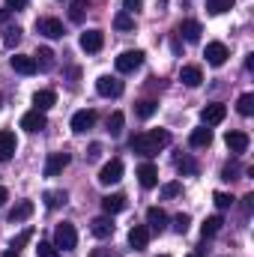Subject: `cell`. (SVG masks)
Here are the masks:
<instances>
[{
    "instance_id": "cell-1",
    "label": "cell",
    "mask_w": 254,
    "mask_h": 257,
    "mask_svg": "<svg viewBox=\"0 0 254 257\" xmlns=\"http://www.w3.org/2000/svg\"><path fill=\"white\" fill-rule=\"evenodd\" d=\"M168 144H171V132H165V128H150V132H141L132 138V150L141 156H156Z\"/></svg>"
},
{
    "instance_id": "cell-2",
    "label": "cell",
    "mask_w": 254,
    "mask_h": 257,
    "mask_svg": "<svg viewBox=\"0 0 254 257\" xmlns=\"http://www.w3.org/2000/svg\"><path fill=\"white\" fill-rule=\"evenodd\" d=\"M54 245L57 248H63V251H72L75 245H78V230H75V224H57V230H54Z\"/></svg>"
},
{
    "instance_id": "cell-3",
    "label": "cell",
    "mask_w": 254,
    "mask_h": 257,
    "mask_svg": "<svg viewBox=\"0 0 254 257\" xmlns=\"http://www.w3.org/2000/svg\"><path fill=\"white\" fill-rule=\"evenodd\" d=\"M96 93L105 96V99H117V96L123 93V81H120V78H111V75H102V78L96 81Z\"/></svg>"
},
{
    "instance_id": "cell-4",
    "label": "cell",
    "mask_w": 254,
    "mask_h": 257,
    "mask_svg": "<svg viewBox=\"0 0 254 257\" xmlns=\"http://www.w3.org/2000/svg\"><path fill=\"white\" fill-rule=\"evenodd\" d=\"M123 180V162L120 159H111L102 171H99V183L102 186H114V183H120Z\"/></svg>"
},
{
    "instance_id": "cell-5",
    "label": "cell",
    "mask_w": 254,
    "mask_h": 257,
    "mask_svg": "<svg viewBox=\"0 0 254 257\" xmlns=\"http://www.w3.org/2000/svg\"><path fill=\"white\" fill-rule=\"evenodd\" d=\"M141 63H144V51H123V54L117 57V72L129 75V72L141 69Z\"/></svg>"
},
{
    "instance_id": "cell-6",
    "label": "cell",
    "mask_w": 254,
    "mask_h": 257,
    "mask_svg": "<svg viewBox=\"0 0 254 257\" xmlns=\"http://www.w3.org/2000/svg\"><path fill=\"white\" fill-rule=\"evenodd\" d=\"M224 117H227V105H221V102H212V105H206V108L200 111L203 126H215V123H221Z\"/></svg>"
},
{
    "instance_id": "cell-7",
    "label": "cell",
    "mask_w": 254,
    "mask_h": 257,
    "mask_svg": "<svg viewBox=\"0 0 254 257\" xmlns=\"http://www.w3.org/2000/svg\"><path fill=\"white\" fill-rule=\"evenodd\" d=\"M203 57H206V63L209 66H224L230 54H227V45H224V42H209Z\"/></svg>"
},
{
    "instance_id": "cell-8",
    "label": "cell",
    "mask_w": 254,
    "mask_h": 257,
    "mask_svg": "<svg viewBox=\"0 0 254 257\" xmlns=\"http://www.w3.org/2000/svg\"><path fill=\"white\" fill-rule=\"evenodd\" d=\"M69 162H72L69 153H51L48 162H45V177H57V174H63V168H69Z\"/></svg>"
},
{
    "instance_id": "cell-9",
    "label": "cell",
    "mask_w": 254,
    "mask_h": 257,
    "mask_svg": "<svg viewBox=\"0 0 254 257\" xmlns=\"http://www.w3.org/2000/svg\"><path fill=\"white\" fill-rule=\"evenodd\" d=\"M36 33H42L48 39H63V24L57 18H39L36 21Z\"/></svg>"
},
{
    "instance_id": "cell-10",
    "label": "cell",
    "mask_w": 254,
    "mask_h": 257,
    "mask_svg": "<svg viewBox=\"0 0 254 257\" xmlns=\"http://www.w3.org/2000/svg\"><path fill=\"white\" fill-rule=\"evenodd\" d=\"M102 45H105V33H102V30H87V33H81V48H84L87 54L102 51Z\"/></svg>"
},
{
    "instance_id": "cell-11",
    "label": "cell",
    "mask_w": 254,
    "mask_h": 257,
    "mask_svg": "<svg viewBox=\"0 0 254 257\" xmlns=\"http://www.w3.org/2000/svg\"><path fill=\"white\" fill-rule=\"evenodd\" d=\"M224 144H227V150H230V153H236V156H239V153H245V150H248L251 138H248L245 132H227V135H224Z\"/></svg>"
},
{
    "instance_id": "cell-12",
    "label": "cell",
    "mask_w": 254,
    "mask_h": 257,
    "mask_svg": "<svg viewBox=\"0 0 254 257\" xmlns=\"http://www.w3.org/2000/svg\"><path fill=\"white\" fill-rule=\"evenodd\" d=\"M147 227L156 230V233H162V230L168 227V212H165L162 206H150V209H147Z\"/></svg>"
},
{
    "instance_id": "cell-13",
    "label": "cell",
    "mask_w": 254,
    "mask_h": 257,
    "mask_svg": "<svg viewBox=\"0 0 254 257\" xmlns=\"http://www.w3.org/2000/svg\"><path fill=\"white\" fill-rule=\"evenodd\" d=\"M15 150H18L15 135H12L9 128H0V162H9V159L15 156Z\"/></svg>"
},
{
    "instance_id": "cell-14",
    "label": "cell",
    "mask_w": 254,
    "mask_h": 257,
    "mask_svg": "<svg viewBox=\"0 0 254 257\" xmlns=\"http://www.w3.org/2000/svg\"><path fill=\"white\" fill-rule=\"evenodd\" d=\"M93 123H96V111H93V108H84V111H78V114L72 117V132L84 135L87 128H93Z\"/></svg>"
},
{
    "instance_id": "cell-15",
    "label": "cell",
    "mask_w": 254,
    "mask_h": 257,
    "mask_svg": "<svg viewBox=\"0 0 254 257\" xmlns=\"http://www.w3.org/2000/svg\"><path fill=\"white\" fill-rule=\"evenodd\" d=\"M48 126V120H45V111H27L24 117H21V128H27V132H42V128Z\"/></svg>"
},
{
    "instance_id": "cell-16",
    "label": "cell",
    "mask_w": 254,
    "mask_h": 257,
    "mask_svg": "<svg viewBox=\"0 0 254 257\" xmlns=\"http://www.w3.org/2000/svg\"><path fill=\"white\" fill-rule=\"evenodd\" d=\"M138 183H141L144 189H156V186H159V171H156V165L144 162V165L138 168Z\"/></svg>"
},
{
    "instance_id": "cell-17",
    "label": "cell",
    "mask_w": 254,
    "mask_h": 257,
    "mask_svg": "<svg viewBox=\"0 0 254 257\" xmlns=\"http://www.w3.org/2000/svg\"><path fill=\"white\" fill-rule=\"evenodd\" d=\"M150 233H153V230H150L147 224H135V227L129 230V245H132V248H138V251H141V248H147Z\"/></svg>"
},
{
    "instance_id": "cell-18",
    "label": "cell",
    "mask_w": 254,
    "mask_h": 257,
    "mask_svg": "<svg viewBox=\"0 0 254 257\" xmlns=\"http://www.w3.org/2000/svg\"><path fill=\"white\" fill-rule=\"evenodd\" d=\"M90 233H93L96 239H108V236L114 233V221L105 218V215H102V218H93V221H90Z\"/></svg>"
},
{
    "instance_id": "cell-19",
    "label": "cell",
    "mask_w": 254,
    "mask_h": 257,
    "mask_svg": "<svg viewBox=\"0 0 254 257\" xmlns=\"http://www.w3.org/2000/svg\"><path fill=\"white\" fill-rule=\"evenodd\" d=\"M180 81L186 84V87H200L203 84V72H200V66H183L180 69Z\"/></svg>"
},
{
    "instance_id": "cell-20",
    "label": "cell",
    "mask_w": 254,
    "mask_h": 257,
    "mask_svg": "<svg viewBox=\"0 0 254 257\" xmlns=\"http://www.w3.org/2000/svg\"><path fill=\"white\" fill-rule=\"evenodd\" d=\"M9 66H12L18 75H33V72H36V60L27 57V54H15V57L9 60Z\"/></svg>"
},
{
    "instance_id": "cell-21",
    "label": "cell",
    "mask_w": 254,
    "mask_h": 257,
    "mask_svg": "<svg viewBox=\"0 0 254 257\" xmlns=\"http://www.w3.org/2000/svg\"><path fill=\"white\" fill-rule=\"evenodd\" d=\"M102 209H105L108 215L123 212V209H126V194H108V197H102Z\"/></svg>"
},
{
    "instance_id": "cell-22",
    "label": "cell",
    "mask_w": 254,
    "mask_h": 257,
    "mask_svg": "<svg viewBox=\"0 0 254 257\" xmlns=\"http://www.w3.org/2000/svg\"><path fill=\"white\" fill-rule=\"evenodd\" d=\"M200 33H203V27H200L197 21H191V18H186V21L180 24V36H183L186 42H200Z\"/></svg>"
},
{
    "instance_id": "cell-23",
    "label": "cell",
    "mask_w": 254,
    "mask_h": 257,
    "mask_svg": "<svg viewBox=\"0 0 254 257\" xmlns=\"http://www.w3.org/2000/svg\"><path fill=\"white\" fill-rule=\"evenodd\" d=\"M33 105H36V111H48V108L57 105V93H54V90H39V93L33 96Z\"/></svg>"
},
{
    "instance_id": "cell-24",
    "label": "cell",
    "mask_w": 254,
    "mask_h": 257,
    "mask_svg": "<svg viewBox=\"0 0 254 257\" xmlns=\"http://www.w3.org/2000/svg\"><path fill=\"white\" fill-rule=\"evenodd\" d=\"M189 144L191 147H209L212 144V132L206 126H200V128H191V135H189Z\"/></svg>"
},
{
    "instance_id": "cell-25",
    "label": "cell",
    "mask_w": 254,
    "mask_h": 257,
    "mask_svg": "<svg viewBox=\"0 0 254 257\" xmlns=\"http://www.w3.org/2000/svg\"><path fill=\"white\" fill-rule=\"evenodd\" d=\"M33 215V200H21V203H15L12 209H9V218L12 221H24V218H30Z\"/></svg>"
},
{
    "instance_id": "cell-26",
    "label": "cell",
    "mask_w": 254,
    "mask_h": 257,
    "mask_svg": "<svg viewBox=\"0 0 254 257\" xmlns=\"http://www.w3.org/2000/svg\"><path fill=\"white\" fill-rule=\"evenodd\" d=\"M33 60H36V69L51 72V69H54V51H51V48H39V51L33 54Z\"/></svg>"
},
{
    "instance_id": "cell-27",
    "label": "cell",
    "mask_w": 254,
    "mask_h": 257,
    "mask_svg": "<svg viewBox=\"0 0 254 257\" xmlns=\"http://www.w3.org/2000/svg\"><path fill=\"white\" fill-rule=\"evenodd\" d=\"M221 224H224V218H221V215H209V218L200 224V233H203V239H206V236H215V233L221 230Z\"/></svg>"
},
{
    "instance_id": "cell-28",
    "label": "cell",
    "mask_w": 254,
    "mask_h": 257,
    "mask_svg": "<svg viewBox=\"0 0 254 257\" xmlns=\"http://www.w3.org/2000/svg\"><path fill=\"white\" fill-rule=\"evenodd\" d=\"M87 9H90V3H87V0H72V6H69V21L81 24V21H84V15H87Z\"/></svg>"
},
{
    "instance_id": "cell-29",
    "label": "cell",
    "mask_w": 254,
    "mask_h": 257,
    "mask_svg": "<svg viewBox=\"0 0 254 257\" xmlns=\"http://www.w3.org/2000/svg\"><path fill=\"white\" fill-rule=\"evenodd\" d=\"M156 111H159V102H153V99H144V102H138V105H135V114H138L141 120H150Z\"/></svg>"
},
{
    "instance_id": "cell-30",
    "label": "cell",
    "mask_w": 254,
    "mask_h": 257,
    "mask_svg": "<svg viewBox=\"0 0 254 257\" xmlns=\"http://www.w3.org/2000/svg\"><path fill=\"white\" fill-rule=\"evenodd\" d=\"M236 111H239L242 117H251V114H254V93L239 96V102H236Z\"/></svg>"
},
{
    "instance_id": "cell-31",
    "label": "cell",
    "mask_w": 254,
    "mask_h": 257,
    "mask_svg": "<svg viewBox=\"0 0 254 257\" xmlns=\"http://www.w3.org/2000/svg\"><path fill=\"white\" fill-rule=\"evenodd\" d=\"M233 3H236V0H206V9H209L212 15H221V12L233 9Z\"/></svg>"
},
{
    "instance_id": "cell-32",
    "label": "cell",
    "mask_w": 254,
    "mask_h": 257,
    "mask_svg": "<svg viewBox=\"0 0 254 257\" xmlns=\"http://www.w3.org/2000/svg\"><path fill=\"white\" fill-rule=\"evenodd\" d=\"M66 200H69V197H66V192H45V206H48V209L63 206Z\"/></svg>"
},
{
    "instance_id": "cell-33",
    "label": "cell",
    "mask_w": 254,
    "mask_h": 257,
    "mask_svg": "<svg viewBox=\"0 0 254 257\" xmlns=\"http://www.w3.org/2000/svg\"><path fill=\"white\" fill-rule=\"evenodd\" d=\"M114 27H117V30H135V18H132L129 12H117V15H114Z\"/></svg>"
},
{
    "instance_id": "cell-34",
    "label": "cell",
    "mask_w": 254,
    "mask_h": 257,
    "mask_svg": "<svg viewBox=\"0 0 254 257\" xmlns=\"http://www.w3.org/2000/svg\"><path fill=\"white\" fill-rule=\"evenodd\" d=\"M123 123H126V117H123L120 111H114V114L108 117V132H111V135H120V132H123Z\"/></svg>"
},
{
    "instance_id": "cell-35",
    "label": "cell",
    "mask_w": 254,
    "mask_h": 257,
    "mask_svg": "<svg viewBox=\"0 0 254 257\" xmlns=\"http://www.w3.org/2000/svg\"><path fill=\"white\" fill-rule=\"evenodd\" d=\"M18 42H21V30H18V27H9L6 36H3V45H6V48H15Z\"/></svg>"
},
{
    "instance_id": "cell-36",
    "label": "cell",
    "mask_w": 254,
    "mask_h": 257,
    "mask_svg": "<svg viewBox=\"0 0 254 257\" xmlns=\"http://www.w3.org/2000/svg\"><path fill=\"white\" fill-rule=\"evenodd\" d=\"M36 254L39 257H60V251H57V245H51V242H39V245H36Z\"/></svg>"
},
{
    "instance_id": "cell-37",
    "label": "cell",
    "mask_w": 254,
    "mask_h": 257,
    "mask_svg": "<svg viewBox=\"0 0 254 257\" xmlns=\"http://www.w3.org/2000/svg\"><path fill=\"white\" fill-rule=\"evenodd\" d=\"M177 171H180V174H194V171H197V165L191 162L189 156H183V159H177Z\"/></svg>"
},
{
    "instance_id": "cell-38",
    "label": "cell",
    "mask_w": 254,
    "mask_h": 257,
    "mask_svg": "<svg viewBox=\"0 0 254 257\" xmlns=\"http://www.w3.org/2000/svg\"><path fill=\"white\" fill-rule=\"evenodd\" d=\"M189 224H191V218L186 215V212H180V215L174 218V230H177V233H186V230H189Z\"/></svg>"
},
{
    "instance_id": "cell-39",
    "label": "cell",
    "mask_w": 254,
    "mask_h": 257,
    "mask_svg": "<svg viewBox=\"0 0 254 257\" xmlns=\"http://www.w3.org/2000/svg\"><path fill=\"white\" fill-rule=\"evenodd\" d=\"M212 200H215V206H218V209H230V206H233V197H230V194H224V192H215Z\"/></svg>"
},
{
    "instance_id": "cell-40",
    "label": "cell",
    "mask_w": 254,
    "mask_h": 257,
    "mask_svg": "<svg viewBox=\"0 0 254 257\" xmlns=\"http://www.w3.org/2000/svg\"><path fill=\"white\" fill-rule=\"evenodd\" d=\"M30 236H33V230H30V227H27V230H24V233H21V236H18V239H12V245H9V248H15V251H18V248H21V245H24V242H27V239H30Z\"/></svg>"
},
{
    "instance_id": "cell-41",
    "label": "cell",
    "mask_w": 254,
    "mask_h": 257,
    "mask_svg": "<svg viewBox=\"0 0 254 257\" xmlns=\"http://www.w3.org/2000/svg\"><path fill=\"white\" fill-rule=\"evenodd\" d=\"M180 189H183L180 183H168V186L162 189V194H165V197H177V194H180Z\"/></svg>"
},
{
    "instance_id": "cell-42",
    "label": "cell",
    "mask_w": 254,
    "mask_h": 257,
    "mask_svg": "<svg viewBox=\"0 0 254 257\" xmlns=\"http://www.w3.org/2000/svg\"><path fill=\"white\" fill-rule=\"evenodd\" d=\"M123 6H126V12H141L144 0H123Z\"/></svg>"
},
{
    "instance_id": "cell-43",
    "label": "cell",
    "mask_w": 254,
    "mask_h": 257,
    "mask_svg": "<svg viewBox=\"0 0 254 257\" xmlns=\"http://www.w3.org/2000/svg\"><path fill=\"white\" fill-rule=\"evenodd\" d=\"M99 156H102V144H90V150H87V159H90V162H96Z\"/></svg>"
},
{
    "instance_id": "cell-44",
    "label": "cell",
    "mask_w": 254,
    "mask_h": 257,
    "mask_svg": "<svg viewBox=\"0 0 254 257\" xmlns=\"http://www.w3.org/2000/svg\"><path fill=\"white\" fill-rule=\"evenodd\" d=\"M27 6V0H6V9L12 12V9H24Z\"/></svg>"
},
{
    "instance_id": "cell-45",
    "label": "cell",
    "mask_w": 254,
    "mask_h": 257,
    "mask_svg": "<svg viewBox=\"0 0 254 257\" xmlns=\"http://www.w3.org/2000/svg\"><path fill=\"white\" fill-rule=\"evenodd\" d=\"M242 200H245V212H251V206H254V194H245Z\"/></svg>"
},
{
    "instance_id": "cell-46",
    "label": "cell",
    "mask_w": 254,
    "mask_h": 257,
    "mask_svg": "<svg viewBox=\"0 0 254 257\" xmlns=\"http://www.w3.org/2000/svg\"><path fill=\"white\" fill-rule=\"evenodd\" d=\"M9 15H12L9 9H0V24H6V21H9Z\"/></svg>"
},
{
    "instance_id": "cell-47",
    "label": "cell",
    "mask_w": 254,
    "mask_h": 257,
    "mask_svg": "<svg viewBox=\"0 0 254 257\" xmlns=\"http://www.w3.org/2000/svg\"><path fill=\"white\" fill-rule=\"evenodd\" d=\"M6 197H9V192H6V189H3V186H0V206H3V203H6Z\"/></svg>"
},
{
    "instance_id": "cell-48",
    "label": "cell",
    "mask_w": 254,
    "mask_h": 257,
    "mask_svg": "<svg viewBox=\"0 0 254 257\" xmlns=\"http://www.w3.org/2000/svg\"><path fill=\"white\" fill-rule=\"evenodd\" d=\"M90 257H108V254H105L102 248H96V251H93V254H90Z\"/></svg>"
},
{
    "instance_id": "cell-49",
    "label": "cell",
    "mask_w": 254,
    "mask_h": 257,
    "mask_svg": "<svg viewBox=\"0 0 254 257\" xmlns=\"http://www.w3.org/2000/svg\"><path fill=\"white\" fill-rule=\"evenodd\" d=\"M3 257H18V251H15V248H9V251H6Z\"/></svg>"
},
{
    "instance_id": "cell-50",
    "label": "cell",
    "mask_w": 254,
    "mask_h": 257,
    "mask_svg": "<svg viewBox=\"0 0 254 257\" xmlns=\"http://www.w3.org/2000/svg\"><path fill=\"white\" fill-rule=\"evenodd\" d=\"M159 257H168V254H159Z\"/></svg>"
},
{
    "instance_id": "cell-51",
    "label": "cell",
    "mask_w": 254,
    "mask_h": 257,
    "mask_svg": "<svg viewBox=\"0 0 254 257\" xmlns=\"http://www.w3.org/2000/svg\"><path fill=\"white\" fill-rule=\"evenodd\" d=\"M189 257H197V254H189Z\"/></svg>"
}]
</instances>
